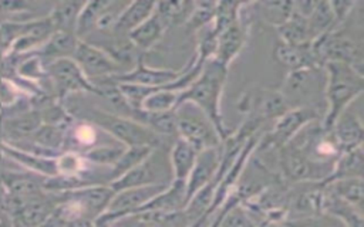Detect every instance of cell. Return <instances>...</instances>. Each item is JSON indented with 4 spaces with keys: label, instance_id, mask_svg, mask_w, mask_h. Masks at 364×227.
Listing matches in <instances>:
<instances>
[{
    "label": "cell",
    "instance_id": "cell-1",
    "mask_svg": "<svg viewBox=\"0 0 364 227\" xmlns=\"http://www.w3.org/2000/svg\"><path fill=\"white\" fill-rule=\"evenodd\" d=\"M226 65L220 64L216 60H209L198 78L179 95V104H193L196 108L202 111V114L212 122L215 126L220 140H225L230 136L232 131L226 126L220 109V101L223 88L228 77Z\"/></svg>",
    "mask_w": 364,
    "mask_h": 227
},
{
    "label": "cell",
    "instance_id": "cell-2",
    "mask_svg": "<svg viewBox=\"0 0 364 227\" xmlns=\"http://www.w3.org/2000/svg\"><path fill=\"white\" fill-rule=\"evenodd\" d=\"M324 71V96L327 109L321 116V125L331 131L337 118L348 109L350 104L364 94V77L354 65L346 62H327Z\"/></svg>",
    "mask_w": 364,
    "mask_h": 227
},
{
    "label": "cell",
    "instance_id": "cell-3",
    "mask_svg": "<svg viewBox=\"0 0 364 227\" xmlns=\"http://www.w3.org/2000/svg\"><path fill=\"white\" fill-rule=\"evenodd\" d=\"M178 138L186 140L198 152L220 146L222 140L212 122L193 104H181L176 109Z\"/></svg>",
    "mask_w": 364,
    "mask_h": 227
},
{
    "label": "cell",
    "instance_id": "cell-4",
    "mask_svg": "<svg viewBox=\"0 0 364 227\" xmlns=\"http://www.w3.org/2000/svg\"><path fill=\"white\" fill-rule=\"evenodd\" d=\"M318 121H321V114L314 106L290 108L287 112L279 116L273 122L272 129L259 139L256 149H280L287 145L309 123Z\"/></svg>",
    "mask_w": 364,
    "mask_h": 227
},
{
    "label": "cell",
    "instance_id": "cell-5",
    "mask_svg": "<svg viewBox=\"0 0 364 227\" xmlns=\"http://www.w3.org/2000/svg\"><path fill=\"white\" fill-rule=\"evenodd\" d=\"M94 121L105 128L109 133L118 138L122 143L129 146H151L158 149L164 143V138L158 136L152 131H149L142 123L121 115L107 114L102 111H97L92 114Z\"/></svg>",
    "mask_w": 364,
    "mask_h": 227
},
{
    "label": "cell",
    "instance_id": "cell-6",
    "mask_svg": "<svg viewBox=\"0 0 364 227\" xmlns=\"http://www.w3.org/2000/svg\"><path fill=\"white\" fill-rule=\"evenodd\" d=\"M159 149L161 148L154 149L142 163L118 177L112 184V190L121 192L146 184H169L172 182L171 165H165V159L159 153Z\"/></svg>",
    "mask_w": 364,
    "mask_h": 227
},
{
    "label": "cell",
    "instance_id": "cell-7",
    "mask_svg": "<svg viewBox=\"0 0 364 227\" xmlns=\"http://www.w3.org/2000/svg\"><path fill=\"white\" fill-rule=\"evenodd\" d=\"M310 44L321 70L327 62H346L351 65L358 62V48L355 43L338 28L316 37Z\"/></svg>",
    "mask_w": 364,
    "mask_h": 227
},
{
    "label": "cell",
    "instance_id": "cell-8",
    "mask_svg": "<svg viewBox=\"0 0 364 227\" xmlns=\"http://www.w3.org/2000/svg\"><path fill=\"white\" fill-rule=\"evenodd\" d=\"M239 109L247 116L256 118L263 123L266 121H276L290 109L289 102L279 89L256 88L246 91L239 99Z\"/></svg>",
    "mask_w": 364,
    "mask_h": 227
},
{
    "label": "cell",
    "instance_id": "cell-9",
    "mask_svg": "<svg viewBox=\"0 0 364 227\" xmlns=\"http://www.w3.org/2000/svg\"><path fill=\"white\" fill-rule=\"evenodd\" d=\"M220 160V146L203 149L198 153L196 162L186 179V203L196 192H199L216 179Z\"/></svg>",
    "mask_w": 364,
    "mask_h": 227
},
{
    "label": "cell",
    "instance_id": "cell-10",
    "mask_svg": "<svg viewBox=\"0 0 364 227\" xmlns=\"http://www.w3.org/2000/svg\"><path fill=\"white\" fill-rule=\"evenodd\" d=\"M182 70H171V68H152L146 67L144 60L139 58L136 65L124 74L112 75V79L118 84H134L149 88H165L179 78Z\"/></svg>",
    "mask_w": 364,
    "mask_h": 227
},
{
    "label": "cell",
    "instance_id": "cell-11",
    "mask_svg": "<svg viewBox=\"0 0 364 227\" xmlns=\"http://www.w3.org/2000/svg\"><path fill=\"white\" fill-rule=\"evenodd\" d=\"M249 37V23L240 17L236 23L225 28L216 35V52L213 60L229 67V64L240 54Z\"/></svg>",
    "mask_w": 364,
    "mask_h": 227
},
{
    "label": "cell",
    "instance_id": "cell-12",
    "mask_svg": "<svg viewBox=\"0 0 364 227\" xmlns=\"http://www.w3.org/2000/svg\"><path fill=\"white\" fill-rule=\"evenodd\" d=\"M166 187L168 184H146L121 190L111 200L109 216H131Z\"/></svg>",
    "mask_w": 364,
    "mask_h": 227
},
{
    "label": "cell",
    "instance_id": "cell-13",
    "mask_svg": "<svg viewBox=\"0 0 364 227\" xmlns=\"http://www.w3.org/2000/svg\"><path fill=\"white\" fill-rule=\"evenodd\" d=\"M331 135L341 153L357 149L364 140V122L355 112L347 109L334 122Z\"/></svg>",
    "mask_w": 364,
    "mask_h": 227
},
{
    "label": "cell",
    "instance_id": "cell-14",
    "mask_svg": "<svg viewBox=\"0 0 364 227\" xmlns=\"http://www.w3.org/2000/svg\"><path fill=\"white\" fill-rule=\"evenodd\" d=\"M74 55L78 61L81 71H84L90 77L108 75L119 70V65L109 55L85 43L77 44Z\"/></svg>",
    "mask_w": 364,
    "mask_h": 227
},
{
    "label": "cell",
    "instance_id": "cell-15",
    "mask_svg": "<svg viewBox=\"0 0 364 227\" xmlns=\"http://www.w3.org/2000/svg\"><path fill=\"white\" fill-rule=\"evenodd\" d=\"M273 57L277 62L287 67L290 71L303 70V68L321 70L314 58L310 43L291 45L279 40L273 47Z\"/></svg>",
    "mask_w": 364,
    "mask_h": 227
},
{
    "label": "cell",
    "instance_id": "cell-16",
    "mask_svg": "<svg viewBox=\"0 0 364 227\" xmlns=\"http://www.w3.org/2000/svg\"><path fill=\"white\" fill-rule=\"evenodd\" d=\"M323 214L336 218L343 227H364V217L361 213L353 204L334 194L327 186H324Z\"/></svg>",
    "mask_w": 364,
    "mask_h": 227
},
{
    "label": "cell",
    "instance_id": "cell-17",
    "mask_svg": "<svg viewBox=\"0 0 364 227\" xmlns=\"http://www.w3.org/2000/svg\"><path fill=\"white\" fill-rule=\"evenodd\" d=\"M350 179L364 180V152L360 148L343 152L336 160L331 175L323 182V184Z\"/></svg>",
    "mask_w": 364,
    "mask_h": 227
},
{
    "label": "cell",
    "instance_id": "cell-18",
    "mask_svg": "<svg viewBox=\"0 0 364 227\" xmlns=\"http://www.w3.org/2000/svg\"><path fill=\"white\" fill-rule=\"evenodd\" d=\"M198 150L181 138H175L169 150V165L172 180L186 182L198 157Z\"/></svg>",
    "mask_w": 364,
    "mask_h": 227
},
{
    "label": "cell",
    "instance_id": "cell-19",
    "mask_svg": "<svg viewBox=\"0 0 364 227\" xmlns=\"http://www.w3.org/2000/svg\"><path fill=\"white\" fill-rule=\"evenodd\" d=\"M155 4L154 1H132L127 4L115 18L112 30L117 34L131 33L154 14Z\"/></svg>",
    "mask_w": 364,
    "mask_h": 227
},
{
    "label": "cell",
    "instance_id": "cell-20",
    "mask_svg": "<svg viewBox=\"0 0 364 227\" xmlns=\"http://www.w3.org/2000/svg\"><path fill=\"white\" fill-rule=\"evenodd\" d=\"M165 31L166 26L154 13L148 20H145L142 24H139L136 28L128 33V40L132 43L135 48L145 51L154 47L162 38Z\"/></svg>",
    "mask_w": 364,
    "mask_h": 227
},
{
    "label": "cell",
    "instance_id": "cell-21",
    "mask_svg": "<svg viewBox=\"0 0 364 227\" xmlns=\"http://www.w3.org/2000/svg\"><path fill=\"white\" fill-rule=\"evenodd\" d=\"M277 33H279V40L286 44L300 45L311 41L307 18L299 16L294 11L286 23L277 27Z\"/></svg>",
    "mask_w": 364,
    "mask_h": 227
},
{
    "label": "cell",
    "instance_id": "cell-22",
    "mask_svg": "<svg viewBox=\"0 0 364 227\" xmlns=\"http://www.w3.org/2000/svg\"><path fill=\"white\" fill-rule=\"evenodd\" d=\"M193 1H161L155 4V14L164 21L166 28L169 26L185 24L192 11Z\"/></svg>",
    "mask_w": 364,
    "mask_h": 227
},
{
    "label": "cell",
    "instance_id": "cell-23",
    "mask_svg": "<svg viewBox=\"0 0 364 227\" xmlns=\"http://www.w3.org/2000/svg\"><path fill=\"white\" fill-rule=\"evenodd\" d=\"M307 23H309L311 40H314L316 37L327 31L337 30V24L330 7V1H317L311 16L307 18Z\"/></svg>",
    "mask_w": 364,
    "mask_h": 227
},
{
    "label": "cell",
    "instance_id": "cell-24",
    "mask_svg": "<svg viewBox=\"0 0 364 227\" xmlns=\"http://www.w3.org/2000/svg\"><path fill=\"white\" fill-rule=\"evenodd\" d=\"M181 92L165 89V88H155L142 102L141 109L146 112H168L175 111L179 104Z\"/></svg>",
    "mask_w": 364,
    "mask_h": 227
},
{
    "label": "cell",
    "instance_id": "cell-25",
    "mask_svg": "<svg viewBox=\"0 0 364 227\" xmlns=\"http://www.w3.org/2000/svg\"><path fill=\"white\" fill-rule=\"evenodd\" d=\"M51 71L58 82L67 88H90L85 79L81 77V70L68 60H58L51 65Z\"/></svg>",
    "mask_w": 364,
    "mask_h": 227
},
{
    "label": "cell",
    "instance_id": "cell-26",
    "mask_svg": "<svg viewBox=\"0 0 364 227\" xmlns=\"http://www.w3.org/2000/svg\"><path fill=\"white\" fill-rule=\"evenodd\" d=\"M245 7V3L236 1H218L215 7V16L212 20V30L218 35L225 28L236 23L242 17L240 9Z\"/></svg>",
    "mask_w": 364,
    "mask_h": 227
},
{
    "label": "cell",
    "instance_id": "cell-27",
    "mask_svg": "<svg viewBox=\"0 0 364 227\" xmlns=\"http://www.w3.org/2000/svg\"><path fill=\"white\" fill-rule=\"evenodd\" d=\"M255 6L260 9V14L264 21L276 28L286 23L293 14V1H262Z\"/></svg>",
    "mask_w": 364,
    "mask_h": 227
},
{
    "label": "cell",
    "instance_id": "cell-28",
    "mask_svg": "<svg viewBox=\"0 0 364 227\" xmlns=\"http://www.w3.org/2000/svg\"><path fill=\"white\" fill-rule=\"evenodd\" d=\"M152 150L154 148L151 146H129L128 149L124 150L121 157L117 160L112 176L115 179L121 177L122 175H125L127 172H129L131 169L142 163L152 153Z\"/></svg>",
    "mask_w": 364,
    "mask_h": 227
},
{
    "label": "cell",
    "instance_id": "cell-29",
    "mask_svg": "<svg viewBox=\"0 0 364 227\" xmlns=\"http://www.w3.org/2000/svg\"><path fill=\"white\" fill-rule=\"evenodd\" d=\"M108 6H109V3H107V1L87 3L85 7L80 11L77 23H75L78 35H85L94 26H97Z\"/></svg>",
    "mask_w": 364,
    "mask_h": 227
},
{
    "label": "cell",
    "instance_id": "cell-30",
    "mask_svg": "<svg viewBox=\"0 0 364 227\" xmlns=\"http://www.w3.org/2000/svg\"><path fill=\"white\" fill-rule=\"evenodd\" d=\"M215 7H216V3H213V1L193 3L189 18L185 23L186 30L198 31V30L205 28L209 24H212V20L215 16Z\"/></svg>",
    "mask_w": 364,
    "mask_h": 227
},
{
    "label": "cell",
    "instance_id": "cell-31",
    "mask_svg": "<svg viewBox=\"0 0 364 227\" xmlns=\"http://www.w3.org/2000/svg\"><path fill=\"white\" fill-rule=\"evenodd\" d=\"M81 3H60L54 11V21L60 28L68 30L78 18Z\"/></svg>",
    "mask_w": 364,
    "mask_h": 227
},
{
    "label": "cell",
    "instance_id": "cell-32",
    "mask_svg": "<svg viewBox=\"0 0 364 227\" xmlns=\"http://www.w3.org/2000/svg\"><path fill=\"white\" fill-rule=\"evenodd\" d=\"M334 221L336 218L327 214H318V216L289 218L283 223V227H336Z\"/></svg>",
    "mask_w": 364,
    "mask_h": 227
},
{
    "label": "cell",
    "instance_id": "cell-33",
    "mask_svg": "<svg viewBox=\"0 0 364 227\" xmlns=\"http://www.w3.org/2000/svg\"><path fill=\"white\" fill-rule=\"evenodd\" d=\"M124 150V148H98L90 153V157L100 163H117Z\"/></svg>",
    "mask_w": 364,
    "mask_h": 227
},
{
    "label": "cell",
    "instance_id": "cell-34",
    "mask_svg": "<svg viewBox=\"0 0 364 227\" xmlns=\"http://www.w3.org/2000/svg\"><path fill=\"white\" fill-rule=\"evenodd\" d=\"M357 6L355 1H330L331 11L334 14L336 24L344 23V20L348 17V14L353 11V9Z\"/></svg>",
    "mask_w": 364,
    "mask_h": 227
},
{
    "label": "cell",
    "instance_id": "cell-35",
    "mask_svg": "<svg viewBox=\"0 0 364 227\" xmlns=\"http://www.w3.org/2000/svg\"><path fill=\"white\" fill-rule=\"evenodd\" d=\"M354 68L357 70L358 74H361L364 77V61H358L354 64Z\"/></svg>",
    "mask_w": 364,
    "mask_h": 227
},
{
    "label": "cell",
    "instance_id": "cell-36",
    "mask_svg": "<svg viewBox=\"0 0 364 227\" xmlns=\"http://www.w3.org/2000/svg\"><path fill=\"white\" fill-rule=\"evenodd\" d=\"M65 160H67V162H68V159H67V156H65ZM70 162H74V163H75V166H77V165H78V162H77V160H75V157H73V156H70ZM68 169H70V170H74V169H73V167H71V165H67V167H64V169H63V170H67V172H68Z\"/></svg>",
    "mask_w": 364,
    "mask_h": 227
},
{
    "label": "cell",
    "instance_id": "cell-37",
    "mask_svg": "<svg viewBox=\"0 0 364 227\" xmlns=\"http://www.w3.org/2000/svg\"><path fill=\"white\" fill-rule=\"evenodd\" d=\"M360 149L364 152V140H363V143H361V146H360Z\"/></svg>",
    "mask_w": 364,
    "mask_h": 227
}]
</instances>
